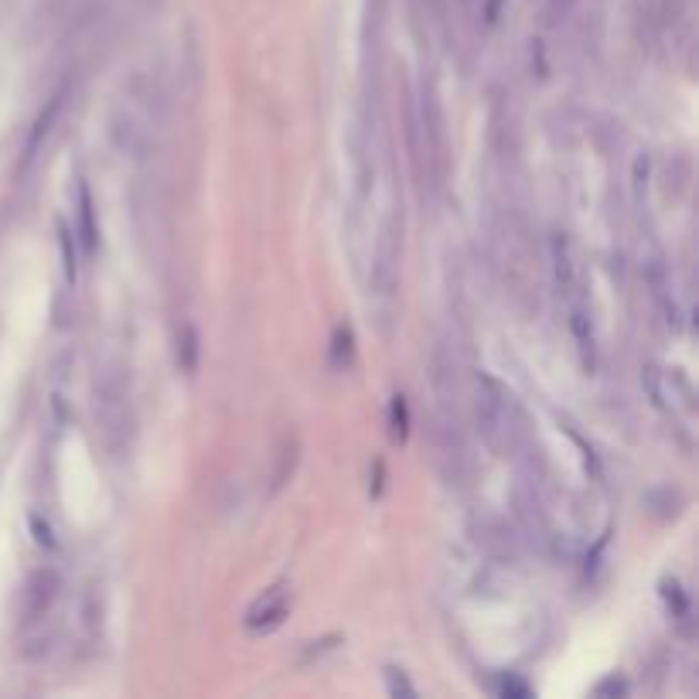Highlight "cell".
Segmentation results:
<instances>
[{"instance_id":"obj_1","label":"cell","mask_w":699,"mask_h":699,"mask_svg":"<svg viewBox=\"0 0 699 699\" xmlns=\"http://www.w3.org/2000/svg\"><path fill=\"white\" fill-rule=\"evenodd\" d=\"M283 614H287V593H283V584L270 587L260 601H256L246 614V628L249 631H270L277 628Z\"/></svg>"},{"instance_id":"obj_2","label":"cell","mask_w":699,"mask_h":699,"mask_svg":"<svg viewBox=\"0 0 699 699\" xmlns=\"http://www.w3.org/2000/svg\"><path fill=\"white\" fill-rule=\"evenodd\" d=\"M79 201H83V240H86V249L93 253L96 249V229H93V205H89L86 185L79 188Z\"/></svg>"},{"instance_id":"obj_3","label":"cell","mask_w":699,"mask_h":699,"mask_svg":"<svg viewBox=\"0 0 699 699\" xmlns=\"http://www.w3.org/2000/svg\"><path fill=\"white\" fill-rule=\"evenodd\" d=\"M393 424H396V427H393V433H396V437H403V433H406V430H403L406 413H403V400H400V396H396V403H393Z\"/></svg>"},{"instance_id":"obj_4","label":"cell","mask_w":699,"mask_h":699,"mask_svg":"<svg viewBox=\"0 0 699 699\" xmlns=\"http://www.w3.org/2000/svg\"><path fill=\"white\" fill-rule=\"evenodd\" d=\"M390 676H393V692H406V696H413V686H409L403 676L396 679V672H390Z\"/></svg>"}]
</instances>
